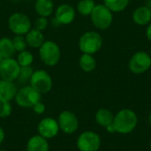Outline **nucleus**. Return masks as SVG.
<instances>
[{"instance_id": "1", "label": "nucleus", "mask_w": 151, "mask_h": 151, "mask_svg": "<svg viewBox=\"0 0 151 151\" xmlns=\"http://www.w3.org/2000/svg\"><path fill=\"white\" fill-rule=\"evenodd\" d=\"M139 122L136 112L131 109L125 108L114 115L113 126L116 133L119 134H129L134 131Z\"/></svg>"}, {"instance_id": "2", "label": "nucleus", "mask_w": 151, "mask_h": 151, "mask_svg": "<svg viewBox=\"0 0 151 151\" xmlns=\"http://www.w3.org/2000/svg\"><path fill=\"white\" fill-rule=\"evenodd\" d=\"M103 43V37L98 32L88 31L81 35L78 45L82 53L94 55L102 49Z\"/></svg>"}, {"instance_id": "3", "label": "nucleus", "mask_w": 151, "mask_h": 151, "mask_svg": "<svg viewBox=\"0 0 151 151\" xmlns=\"http://www.w3.org/2000/svg\"><path fill=\"white\" fill-rule=\"evenodd\" d=\"M90 19L96 28L99 30H106L112 25L113 12L104 4H96L90 14Z\"/></svg>"}, {"instance_id": "4", "label": "nucleus", "mask_w": 151, "mask_h": 151, "mask_svg": "<svg viewBox=\"0 0 151 151\" xmlns=\"http://www.w3.org/2000/svg\"><path fill=\"white\" fill-rule=\"evenodd\" d=\"M61 56L59 46L53 41H45L39 48V57L41 61L47 66L58 65Z\"/></svg>"}, {"instance_id": "5", "label": "nucleus", "mask_w": 151, "mask_h": 151, "mask_svg": "<svg viewBox=\"0 0 151 151\" xmlns=\"http://www.w3.org/2000/svg\"><path fill=\"white\" fill-rule=\"evenodd\" d=\"M42 95L35 90L30 85H24L17 90L15 96V102L18 106L27 109L32 108L36 103L41 101Z\"/></svg>"}, {"instance_id": "6", "label": "nucleus", "mask_w": 151, "mask_h": 151, "mask_svg": "<svg viewBox=\"0 0 151 151\" xmlns=\"http://www.w3.org/2000/svg\"><path fill=\"white\" fill-rule=\"evenodd\" d=\"M100 135L90 130L82 132L77 138L76 145L80 151H98L101 148Z\"/></svg>"}, {"instance_id": "7", "label": "nucleus", "mask_w": 151, "mask_h": 151, "mask_svg": "<svg viewBox=\"0 0 151 151\" xmlns=\"http://www.w3.org/2000/svg\"><path fill=\"white\" fill-rule=\"evenodd\" d=\"M29 85L41 95H44L52 89L53 81L51 76L46 71L40 69L34 71Z\"/></svg>"}, {"instance_id": "8", "label": "nucleus", "mask_w": 151, "mask_h": 151, "mask_svg": "<svg viewBox=\"0 0 151 151\" xmlns=\"http://www.w3.org/2000/svg\"><path fill=\"white\" fill-rule=\"evenodd\" d=\"M8 27L14 35H25L32 28V23L25 13L14 12L8 19Z\"/></svg>"}, {"instance_id": "9", "label": "nucleus", "mask_w": 151, "mask_h": 151, "mask_svg": "<svg viewBox=\"0 0 151 151\" xmlns=\"http://www.w3.org/2000/svg\"><path fill=\"white\" fill-rule=\"evenodd\" d=\"M151 67V57L148 52L137 51L128 61V69L134 74H142Z\"/></svg>"}, {"instance_id": "10", "label": "nucleus", "mask_w": 151, "mask_h": 151, "mask_svg": "<svg viewBox=\"0 0 151 151\" xmlns=\"http://www.w3.org/2000/svg\"><path fill=\"white\" fill-rule=\"evenodd\" d=\"M58 123L60 131L65 134H73L79 128V119L76 114L71 111L65 110L59 113Z\"/></svg>"}, {"instance_id": "11", "label": "nucleus", "mask_w": 151, "mask_h": 151, "mask_svg": "<svg viewBox=\"0 0 151 151\" xmlns=\"http://www.w3.org/2000/svg\"><path fill=\"white\" fill-rule=\"evenodd\" d=\"M38 134L47 140L55 138L60 132L58 120L52 117H45L42 119L37 125Z\"/></svg>"}, {"instance_id": "12", "label": "nucleus", "mask_w": 151, "mask_h": 151, "mask_svg": "<svg viewBox=\"0 0 151 151\" xmlns=\"http://www.w3.org/2000/svg\"><path fill=\"white\" fill-rule=\"evenodd\" d=\"M20 66L13 58H4L0 65V78L4 81L14 82L19 76Z\"/></svg>"}, {"instance_id": "13", "label": "nucleus", "mask_w": 151, "mask_h": 151, "mask_svg": "<svg viewBox=\"0 0 151 151\" xmlns=\"http://www.w3.org/2000/svg\"><path fill=\"white\" fill-rule=\"evenodd\" d=\"M76 17V11L73 6L69 4H62L58 5L55 11V19L60 25L71 24Z\"/></svg>"}, {"instance_id": "14", "label": "nucleus", "mask_w": 151, "mask_h": 151, "mask_svg": "<svg viewBox=\"0 0 151 151\" xmlns=\"http://www.w3.org/2000/svg\"><path fill=\"white\" fill-rule=\"evenodd\" d=\"M17 87L12 81L0 79V102H11L15 98Z\"/></svg>"}, {"instance_id": "15", "label": "nucleus", "mask_w": 151, "mask_h": 151, "mask_svg": "<svg viewBox=\"0 0 151 151\" xmlns=\"http://www.w3.org/2000/svg\"><path fill=\"white\" fill-rule=\"evenodd\" d=\"M132 19L138 26H148L151 22V9L145 5L137 7L132 14Z\"/></svg>"}, {"instance_id": "16", "label": "nucleus", "mask_w": 151, "mask_h": 151, "mask_svg": "<svg viewBox=\"0 0 151 151\" xmlns=\"http://www.w3.org/2000/svg\"><path fill=\"white\" fill-rule=\"evenodd\" d=\"M26 151H50L49 140L39 134L33 135L27 142Z\"/></svg>"}, {"instance_id": "17", "label": "nucleus", "mask_w": 151, "mask_h": 151, "mask_svg": "<svg viewBox=\"0 0 151 151\" xmlns=\"http://www.w3.org/2000/svg\"><path fill=\"white\" fill-rule=\"evenodd\" d=\"M25 38H26L27 46L34 48V49H39L42 45V43L45 42L42 32L35 28H31L25 35Z\"/></svg>"}, {"instance_id": "18", "label": "nucleus", "mask_w": 151, "mask_h": 151, "mask_svg": "<svg viewBox=\"0 0 151 151\" xmlns=\"http://www.w3.org/2000/svg\"><path fill=\"white\" fill-rule=\"evenodd\" d=\"M35 11L41 17H50L54 12V3L52 0H35Z\"/></svg>"}, {"instance_id": "19", "label": "nucleus", "mask_w": 151, "mask_h": 151, "mask_svg": "<svg viewBox=\"0 0 151 151\" xmlns=\"http://www.w3.org/2000/svg\"><path fill=\"white\" fill-rule=\"evenodd\" d=\"M113 119H114V114L112 113V111H111L109 109L106 108L99 109L95 115V120L96 124L104 128L109 125L112 124Z\"/></svg>"}, {"instance_id": "20", "label": "nucleus", "mask_w": 151, "mask_h": 151, "mask_svg": "<svg viewBox=\"0 0 151 151\" xmlns=\"http://www.w3.org/2000/svg\"><path fill=\"white\" fill-rule=\"evenodd\" d=\"M79 65L84 73H92L96 68V60L93 55L82 53L79 59Z\"/></svg>"}, {"instance_id": "21", "label": "nucleus", "mask_w": 151, "mask_h": 151, "mask_svg": "<svg viewBox=\"0 0 151 151\" xmlns=\"http://www.w3.org/2000/svg\"><path fill=\"white\" fill-rule=\"evenodd\" d=\"M16 50L14 49L12 40L8 37H3L0 39V55L3 58H13Z\"/></svg>"}, {"instance_id": "22", "label": "nucleus", "mask_w": 151, "mask_h": 151, "mask_svg": "<svg viewBox=\"0 0 151 151\" xmlns=\"http://www.w3.org/2000/svg\"><path fill=\"white\" fill-rule=\"evenodd\" d=\"M130 0H104V4L112 12H121L125 11Z\"/></svg>"}, {"instance_id": "23", "label": "nucleus", "mask_w": 151, "mask_h": 151, "mask_svg": "<svg viewBox=\"0 0 151 151\" xmlns=\"http://www.w3.org/2000/svg\"><path fill=\"white\" fill-rule=\"evenodd\" d=\"M96 4L95 3L94 0H81L77 4V12L81 16L84 17L90 16Z\"/></svg>"}, {"instance_id": "24", "label": "nucleus", "mask_w": 151, "mask_h": 151, "mask_svg": "<svg viewBox=\"0 0 151 151\" xmlns=\"http://www.w3.org/2000/svg\"><path fill=\"white\" fill-rule=\"evenodd\" d=\"M33 73H34V69L32 68L31 65L30 66H20L19 76L17 78L18 82L22 85H27V83H29Z\"/></svg>"}, {"instance_id": "25", "label": "nucleus", "mask_w": 151, "mask_h": 151, "mask_svg": "<svg viewBox=\"0 0 151 151\" xmlns=\"http://www.w3.org/2000/svg\"><path fill=\"white\" fill-rule=\"evenodd\" d=\"M16 60L19 66H30L34 62V56L29 50H25L19 52Z\"/></svg>"}, {"instance_id": "26", "label": "nucleus", "mask_w": 151, "mask_h": 151, "mask_svg": "<svg viewBox=\"0 0 151 151\" xmlns=\"http://www.w3.org/2000/svg\"><path fill=\"white\" fill-rule=\"evenodd\" d=\"M12 40V43H13V46H14V49H15L16 51L20 52V51H23V50H27V43L25 35H15Z\"/></svg>"}, {"instance_id": "27", "label": "nucleus", "mask_w": 151, "mask_h": 151, "mask_svg": "<svg viewBox=\"0 0 151 151\" xmlns=\"http://www.w3.org/2000/svg\"><path fill=\"white\" fill-rule=\"evenodd\" d=\"M12 106L11 102H0V119H6L11 116Z\"/></svg>"}, {"instance_id": "28", "label": "nucleus", "mask_w": 151, "mask_h": 151, "mask_svg": "<svg viewBox=\"0 0 151 151\" xmlns=\"http://www.w3.org/2000/svg\"><path fill=\"white\" fill-rule=\"evenodd\" d=\"M49 26V20L46 17H41L38 16V18L35 20L34 23V28L39 30V31H44Z\"/></svg>"}, {"instance_id": "29", "label": "nucleus", "mask_w": 151, "mask_h": 151, "mask_svg": "<svg viewBox=\"0 0 151 151\" xmlns=\"http://www.w3.org/2000/svg\"><path fill=\"white\" fill-rule=\"evenodd\" d=\"M32 109H33V111H34L35 114H38V115L43 114V113L45 112V111H46L45 104H44L42 102H41V101H39L38 103H36V104L32 107Z\"/></svg>"}, {"instance_id": "30", "label": "nucleus", "mask_w": 151, "mask_h": 151, "mask_svg": "<svg viewBox=\"0 0 151 151\" xmlns=\"http://www.w3.org/2000/svg\"><path fill=\"white\" fill-rule=\"evenodd\" d=\"M145 34H146V37H147V39L150 41L151 42V22L147 26V28H146V32H145Z\"/></svg>"}, {"instance_id": "31", "label": "nucleus", "mask_w": 151, "mask_h": 151, "mask_svg": "<svg viewBox=\"0 0 151 151\" xmlns=\"http://www.w3.org/2000/svg\"><path fill=\"white\" fill-rule=\"evenodd\" d=\"M105 129H106V131H107L109 134H114V133H116V130H115V127H114V126H113V123L111 124V125H109L108 127H106Z\"/></svg>"}, {"instance_id": "32", "label": "nucleus", "mask_w": 151, "mask_h": 151, "mask_svg": "<svg viewBox=\"0 0 151 151\" xmlns=\"http://www.w3.org/2000/svg\"><path fill=\"white\" fill-rule=\"evenodd\" d=\"M4 138H5V133H4V129H3V127L0 126V145L4 142Z\"/></svg>"}, {"instance_id": "33", "label": "nucleus", "mask_w": 151, "mask_h": 151, "mask_svg": "<svg viewBox=\"0 0 151 151\" xmlns=\"http://www.w3.org/2000/svg\"><path fill=\"white\" fill-rule=\"evenodd\" d=\"M144 5L151 9V0H145V4Z\"/></svg>"}, {"instance_id": "34", "label": "nucleus", "mask_w": 151, "mask_h": 151, "mask_svg": "<svg viewBox=\"0 0 151 151\" xmlns=\"http://www.w3.org/2000/svg\"><path fill=\"white\" fill-rule=\"evenodd\" d=\"M148 121H149V124H150V127H151V111L148 116Z\"/></svg>"}, {"instance_id": "35", "label": "nucleus", "mask_w": 151, "mask_h": 151, "mask_svg": "<svg viewBox=\"0 0 151 151\" xmlns=\"http://www.w3.org/2000/svg\"><path fill=\"white\" fill-rule=\"evenodd\" d=\"M3 59H4V58H3L1 57V55H0V65H1V63H2V61H3Z\"/></svg>"}, {"instance_id": "36", "label": "nucleus", "mask_w": 151, "mask_h": 151, "mask_svg": "<svg viewBox=\"0 0 151 151\" xmlns=\"http://www.w3.org/2000/svg\"><path fill=\"white\" fill-rule=\"evenodd\" d=\"M149 54H150V56L151 57V46H150V52H149Z\"/></svg>"}, {"instance_id": "37", "label": "nucleus", "mask_w": 151, "mask_h": 151, "mask_svg": "<svg viewBox=\"0 0 151 151\" xmlns=\"http://www.w3.org/2000/svg\"><path fill=\"white\" fill-rule=\"evenodd\" d=\"M0 151H9V150H4V149H0Z\"/></svg>"}, {"instance_id": "38", "label": "nucleus", "mask_w": 151, "mask_h": 151, "mask_svg": "<svg viewBox=\"0 0 151 151\" xmlns=\"http://www.w3.org/2000/svg\"><path fill=\"white\" fill-rule=\"evenodd\" d=\"M150 150H151V140H150Z\"/></svg>"}]
</instances>
